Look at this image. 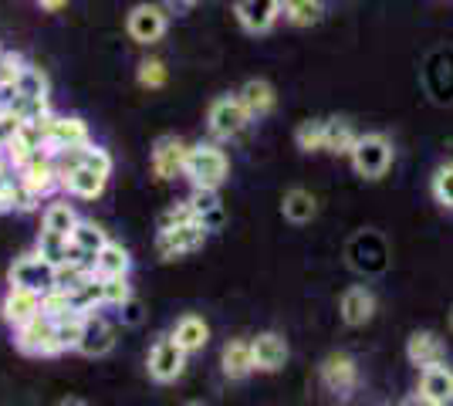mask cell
<instances>
[{
  "label": "cell",
  "mask_w": 453,
  "mask_h": 406,
  "mask_svg": "<svg viewBox=\"0 0 453 406\" xmlns=\"http://www.w3.org/2000/svg\"><path fill=\"white\" fill-rule=\"evenodd\" d=\"M55 166L58 180H61V194L75 196V200H98L112 176V156L95 142H85V146L58 153Z\"/></svg>",
  "instance_id": "6da1fadb"
},
{
  "label": "cell",
  "mask_w": 453,
  "mask_h": 406,
  "mask_svg": "<svg viewBox=\"0 0 453 406\" xmlns=\"http://www.w3.org/2000/svg\"><path fill=\"white\" fill-rule=\"evenodd\" d=\"M230 176V159L220 149V142H193L187 153V166H183V180H189V187L200 190H220Z\"/></svg>",
  "instance_id": "7a4b0ae2"
},
{
  "label": "cell",
  "mask_w": 453,
  "mask_h": 406,
  "mask_svg": "<svg viewBox=\"0 0 453 406\" xmlns=\"http://www.w3.org/2000/svg\"><path fill=\"white\" fill-rule=\"evenodd\" d=\"M14 349H18L20 356H31V359H55V356H61L55 315L38 311L31 322L18 326L14 329Z\"/></svg>",
  "instance_id": "3957f363"
},
{
  "label": "cell",
  "mask_w": 453,
  "mask_h": 406,
  "mask_svg": "<svg viewBox=\"0 0 453 406\" xmlns=\"http://www.w3.org/2000/svg\"><path fill=\"white\" fill-rule=\"evenodd\" d=\"M44 129V153H65V149H75L92 142V129L81 116H58V112H44L41 119H31Z\"/></svg>",
  "instance_id": "277c9868"
},
{
  "label": "cell",
  "mask_w": 453,
  "mask_h": 406,
  "mask_svg": "<svg viewBox=\"0 0 453 406\" xmlns=\"http://www.w3.org/2000/svg\"><path fill=\"white\" fill-rule=\"evenodd\" d=\"M170 18H173V11L166 4H159V0H142V4H135L133 11L126 14V34H129L135 44L150 48V44L166 38Z\"/></svg>",
  "instance_id": "5b68a950"
},
{
  "label": "cell",
  "mask_w": 453,
  "mask_h": 406,
  "mask_svg": "<svg viewBox=\"0 0 453 406\" xmlns=\"http://www.w3.org/2000/svg\"><path fill=\"white\" fill-rule=\"evenodd\" d=\"M250 122H254V119H250V112L244 109V102H241L237 92L217 96L207 105V129L217 142H230V139H237Z\"/></svg>",
  "instance_id": "8992f818"
},
{
  "label": "cell",
  "mask_w": 453,
  "mask_h": 406,
  "mask_svg": "<svg viewBox=\"0 0 453 406\" xmlns=\"http://www.w3.org/2000/svg\"><path fill=\"white\" fill-rule=\"evenodd\" d=\"M349 159H352V170L362 180H382V176L389 173L393 159H396V149H393V142L382 133H365L359 135V142L349 153Z\"/></svg>",
  "instance_id": "52a82bcc"
},
{
  "label": "cell",
  "mask_w": 453,
  "mask_h": 406,
  "mask_svg": "<svg viewBox=\"0 0 453 406\" xmlns=\"http://www.w3.org/2000/svg\"><path fill=\"white\" fill-rule=\"evenodd\" d=\"M187 359L189 352L173 335H159L150 349V359H146V372H150L152 383H159V387H170L176 383L183 372H187Z\"/></svg>",
  "instance_id": "ba28073f"
},
{
  "label": "cell",
  "mask_w": 453,
  "mask_h": 406,
  "mask_svg": "<svg viewBox=\"0 0 453 406\" xmlns=\"http://www.w3.org/2000/svg\"><path fill=\"white\" fill-rule=\"evenodd\" d=\"M207 237L210 227L203 220H187L170 231H156V254H159V261H180L187 254L200 251L207 244Z\"/></svg>",
  "instance_id": "9c48e42d"
},
{
  "label": "cell",
  "mask_w": 453,
  "mask_h": 406,
  "mask_svg": "<svg viewBox=\"0 0 453 406\" xmlns=\"http://www.w3.org/2000/svg\"><path fill=\"white\" fill-rule=\"evenodd\" d=\"M187 153L189 142L180 139V135H159L150 149V170L156 180L163 183H173L183 176V166H187Z\"/></svg>",
  "instance_id": "30bf717a"
},
{
  "label": "cell",
  "mask_w": 453,
  "mask_h": 406,
  "mask_svg": "<svg viewBox=\"0 0 453 406\" xmlns=\"http://www.w3.org/2000/svg\"><path fill=\"white\" fill-rule=\"evenodd\" d=\"M319 376H321V387L328 389L332 396H342V400H349L359 389V363L349 352L325 356L319 366Z\"/></svg>",
  "instance_id": "8fae6325"
},
{
  "label": "cell",
  "mask_w": 453,
  "mask_h": 406,
  "mask_svg": "<svg viewBox=\"0 0 453 406\" xmlns=\"http://www.w3.org/2000/svg\"><path fill=\"white\" fill-rule=\"evenodd\" d=\"M55 264L48 257H41L38 251L20 254L18 261L7 271V285H18V288H31V291H44L55 288Z\"/></svg>",
  "instance_id": "7c38bea8"
},
{
  "label": "cell",
  "mask_w": 453,
  "mask_h": 406,
  "mask_svg": "<svg viewBox=\"0 0 453 406\" xmlns=\"http://www.w3.org/2000/svg\"><path fill=\"white\" fill-rule=\"evenodd\" d=\"M284 0H234V18L247 34H267L281 20Z\"/></svg>",
  "instance_id": "4fadbf2b"
},
{
  "label": "cell",
  "mask_w": 453,
  "mask_h": 406,
  "mask_svg": "<svg viewBox=\"0 0 453 406\" xmlns=\"http://www.w3.org/2000/svg\"><path fill=\"white\" fill-rule=\"evenodd\" d=\"M250 352H254V372H281L288 366V339L278 332H261L250 339Z\"/></svg>",
  "instance_id": "5bb4252c"
},
{
  "label": "cell",
  "mask_w": 453,
  "mask_h": 406,
  "mask_svg": "<svg viewBox=\"0 0 453 406\" xmlns=\"http://www.w3.org/2000/svg\"><path fill=\"white\" fill-rule=\"evenodd\" d=\"M41 302H44V295H41V291L11 285V288H7V295H4V302H0V318H4L11 329H18V326L31 322V318L38 315Z\"/></svg>",
  "instance_id": "9a60e30c"
},
{
  "label": "cell",
  "mask_w": 453,
  "mask_h": 406,
  "mask_svg": "<svg viewBox=\"0 0 453 406\" xmlns=\"http://www.w3.org/2000/svg\"><path fill=\"white\" fill-rule=\"evenodd\" d=\"M18 180L31 190L35 196H51L55 190H61V180H58V166L51 153H38L24 170L18 173Z\"/></svg>",
  "instance_id": "2e32d148"
},
{
  "label": "cell",
  "mask_w": 453,
  "mask_h": 406,
  "mask_svg": "<svg viewBox=\"0 0 453 406\" xmlns=\"http://www.w3.org/2000/svg\"><path fill=\"white\" fill-rule=\"evenodd\" d=\"M339 315H342V322L352 326V329H359V326H365V322H372V315H376V295L365 288V285L345 288L339 298Z\"/></svg>",
  "instance_id": "e0dca14e"
},
{
  "label": "cell",
  "mask_w": 453,
  "mask_h": 406,
  "mask_svg": "<svg viewBox=\"0 0 453 406\" xmlns=\"http://www.w3.org/2000/svg\"><path fill=\"white\" fill-rule=\"evenodd\" d=\"M406 359H410V366L416 369H426V366H436V363H447V346H443V339L430 329H416L410 339H406Z\"/></svg>",
  "instance_id": "ac0fdd59"
},
{
  "label": "cell",
  "mask_w": 453,
  "mask_h": 406,
  "mask_svg": "<svg viewBox=\"0 0 453 406\" xmlns=\"http://www.w3.org/2000/svg\"><path fill=\"white\" fill-rule=\"evenodd\" d=\"M119 332H115V326L105 318V315H98V311H92L88 315V326H85V339H81V346H78V352L85 356V359H102V356H109L115 349V339Z\"/></svg>",
  "instance_id": "d6986e66"
},
{
  "label": "cell",
  "mask_w": 453,
  "mask_h": 406,
  "mask_svg": "<svg viewBox=\"0 0 453 406\" xmlns=\"http://www.w3.org/2000/svg\"><path fill=\"white\" fill-rule=\"evenodd\" d=\"M72 257H78V261H85V264H95V257H98V251L112 241L109 234H105V227H98L95 220H78V227L72 231Z\"/></svg>",
  "instance_id": "ffe728a7"
},
{
  "label": "cell",
  "mask_w": 453,
  "mask_h": 406,
  "mask_svg": "<svg viewBox=\"0 0 453 406\" xmlns=\"http://www.w3.org/2000/svg\"><path fill=\"white\" fill-rule=\"evenodd\" d=\"M237 96H241L244 109L250 112V119L271 116V112H274V105H278V92H274V85H271L267 78H247Z\"/></svg>",
  "instance_id": "44dd1931"
},
{
  "label": "cell",
  "mask_w": 453,
  "mask_h": 406,
  "mask_svg": "<svg viewBox=\"0 0 453 406\" xmlns=\"http://www.w3.org/2000/svg\"><path fill=\"white\" fill-rule=\"evenodd\" d=\"M220 372L226 379L241 383L254 372V352H250V339H230L224 349H220Z\"/></svg>",
  "instance_id": "7402d4cb"
},
{
  "label": "cell",
  "mask_w": 453,
  "mask_h": 406,
  "mask_svg": "<svg viewBox=\"0 0 453 406\" xmlns=\"http://www.w3.org/2000/svg\"><path fill=\"white\" fill-rule=\"evenodd\" d=\"M419 393L440 406H453V369L447 363L419 369Z\"/></svg>",
  "instance_id": "603a6c76"
},
{
  "label": "cell",
  "mask_w": 453,
  "mask_h": 406,
  "mask_svg": "<svg viewBox=\"0 0 453 406\" xmlns=\"http://www.w3.org/2000/svg\"><path fill=\"white\" fill-rule=\"evenodd\" d=\"M173 339L180 342V346L187 349L189 356H196V352H203L210 342V326L203 322V315H196V311H187V315H180L176 318V326L170 332Z\"/></svg>",
  "instance_id": "cb8c5ba5"
},
{
  "label": "cell",
  "mask_w": 453,
  "mask_h": 406,
  "mask_svg": "<svg viewBox=\"0 0 453 406\" xmlns=\"http://www.w3.org/2000/svg\"><path fill=\"white\" fill-rule=\"evenodd\" d=\"M95 274H102V278H129V271H133V254L129 248H122L119 241H109L98 257H95Z\"/></svg>",
  "instance_id": "d4e9b609"
},
{
  "label": "cell",
  "mask_w": 453,
  "mask_h": 406,
  "mask_svg": "<svg viewBox=\"0 0 453 406\" xmlns=\"http://www.w3.org/2000/svg\"><path fill=\"white\" fill-rule=\"evenodd\" d=\"M281 213L284 220H291V224H311L315 220V213H319V200L308 194V190H302V187H295V190H288V194L281 196Z\"/></svg>",
  "instance_id": "484cf974"
},
{
  "label": "cell",
  "mask_w": 453,
  "mask_h": 406,
  "mask_svg": "<svg viewBox=\"0 0 453 406\" xmlns=\"http://www.w3.org/2000/svg\"><path fill=\"white\" fill-rule=\"evenodd\" d=\"M85 326H88V311H65L58 318V346H61V356L65 352H78L81 339H85Z\"/></svg>",
  "instance_id": "4316f807"
},
{
  "label": "cell",
  "mask_w": 453,
  "mask_h": 406,
  "mask_svg": "<svg viewBox=\"0 0 453 406\" xmlns=\"http://www.w3.org/2000/svg\"><path fill=\"white\" fill-rule=\"evenodd\" d=\"M359 142V133L345 119H325V153L349 156Z\"/></svg>",
  "instance_id": "83f0119b"
},
{
  "label": "cell",
  "mask_w": 453,
  "mask_h": 406,
  "mask_svg": "<svg viewBox=\"0 0 453 406\" xmlns=\"http://www.w3.org/2000/svg\"><path fill=\"white\" fill-rule=\"evenodd\" d=\"M187 200L193 203L196 217L207 224L210 231H220V224H224V203H220L217 190H200V187H193V194H189Z\"/></svg>",
  "instance_id": "f1b7e54d"
},
{
  "label": "cell",
  "mask_w": 453,
  "mask_h": 406,
  "mask_svg": "<svg viewBox=\"0 0 453 406\" xmlns=\"http://www.w3.org/2000/svg\"><path fill=\"white\" fill-rule=\"evenodd\" d=\"M78 217L75 207L68 203V200H55V203H48L44 207V217H41V231H55V234H65V237H72V231L78 227Z\"/></svg>",
  "instance_id": "f546056e"
},
{
  "label": "cell",
  "mask_w": 453,
  "mask_h": 406,
  "mask_svg": "<svg viewBox=\"0 0 453 406\" xmlns=\"http://www.w3.org/2000/svg\"><path fill=\"white\" fill-rule=\"evenodd\" d=\"M325 14V0H284L281 4V18L291 27H311L319 24Z\"/></svg>",
  "instance_id": "4dcf8cb0"
},
{
  "label": "cell",
  "mask_w": 453,
  "mask_h": 406,
  "mask_svg": "<svg viewBox=\"0 0 453 406\" xmlns=\"http://www.w3.org/2000/svg\"><path fill=\"white\" fill-rule=\"evenodd\" d=\"M18 96L20 98H35V102H48V96H51V78L41 72L38 65H31L27 61V68H24V75L18 78Z\"/></svg>",
  "instance_id": "1f68e13d"
},
{
  "label": "cell",
  "mask_w": 453,
  "mask_h": 406,
  "mask_svg": "<svg viewBox=\"0 0 453 406\" xmlns=\"http://www.w3.org/2000/svg\"><path fill=\"white\" fill-rule=\"evenodd\" d=\"M35 251L41 257H48L51 264H65L68 257H72V241L65 237V234H55V231H41L38 234V244H35Z\"/></svg>",
  "instance_id": "d6a6232c"
},
{
  "label": "cell",
  "mask_w": 453,
  "mask_h": 406,
  "mask_svg": "<svg viewBox=\"0 0 453 406\" xmlns=\"http://www.w3.org/2000/svg\"><path fill=\"white\" fill-rule=\"evenodd\" d=\"M135 81H139V88H146V92L163 88V85L170 81V68H166V61L163 58H142L139 65H135Z\"/></svg>",
  "instance_id": "836d02e7"
},
{
  "label": "cell",
  "mask_w": 453,
  "mask_h": 406,
  "mask_svg": "<svg viewBox=\"0 0 453 406\" xmlns=\"http://www.w3.org/2000/svg\"><path fill=\"white\" fill-rule=\"evenodd\" d=\"M295 146L302 153H325V119H304L295 129Z\"/></svg>",
  "instance_id": "e575fe53"
},
{
  "label": "cell",
  "mask_w": 453,
  "mask_h": 406,
  "mask_svg": "<svg viewBox=\"0 0 453 406\" xmlns=\"http://www.w3.org/2000/svg\"><path fill=\"white\" fill-rule=\"evenodd\" d=\"M187 220H200V217H196L189 200H180V203H173V207H166V211L156 217V231H170V227H180Z\"/></svg>",
  "instance_id": "d590c367"
},
{
  "label": "cell",
  "mask_w": 453,
  "mask_h": 406,
  "mask_svg": "<svg viewBox=\"0 0 453 406\" xmlns=\"http://www.w3.org/2000/svg\"><path fill=\"white\" fill-rule=\"evenodd\" d=\"M430 190H434V200L440 203V207L453 211V163H447V166H440V170H436Z\"/></svg>",
  "instance_id": "8d00e7d4"
},
{
  "label": "cell",
  "mask_w": 453,
  "mask_h": 406,
  "mask_svg": "<svg viewBox=\"0 0 453 406\" xmlns=\"http://www.w3.org/2000/svg\"><path fill=\"white\" fill-rule=\"evenodd\" d=\"M27 68V58L20 51H0V85H18V78L24 75Z\"/></svg>",
  "instance_id": "74e56055"
},
{
  "label": "cell",
  "mask_w": 453,
  "mask_h": 406,
  "mask_svg": "<svg viewBox=\"0 0 453 406\" xmlns=\"http://www.w3.org/2000/svg\"><path fill=\"white\" fill-rule=\"evenodd\" d=\"M102 281H105V309H119L126 298L135 295L129 278H102Z\"/></svg>",
  "instance_id": "f35d334b"
},
{
  "label": "cell",
  "mask_w": 453,
  "mask_h": 406,
  "mask_svg": "<svg viewBox=\"0 0 453 406\" xmlns=\"http://www.w3.org/2000/svg\"><path fill=\"white\" fill-rule=\"evenodd\" d=\"M119 322H122V326H126V329H135V326H142V318H146V305H142V302H139V298H126V302H122V305H119Z\"/></svg>",
  "instance_id": "ab89813d"
},
{
  "label": "cell",
  "mask_w": 453,
  "mask_h": 406,
  "mask_svg": "<svg viewBox=\"0 0 453 406\" xmlns=\"http://www.w3.org/2000/svg\"><path fill=\"white\" fill-rule=\"evenodd\" d=\"M20 122H24V119H20L11 105H0V149H4V146H7V139L20 129Z\"/></svg>",
  "instance_id": "60d3db41"
},
{
  "label": "cell",
  "mask_w": 453,
  "mask_h": 406,
  "mask_svg": "<svg viewBox=\"0 0 453 406\" xmlns=\"http://www.w3.org/2000/svg\"><path fill=\"white\" fill-rule=\"evenodd\" d=\"M173 14H189L193 7H200V0H163Z\"/></svg>",
  "instance_id": "b9f144b4"
},
{
  "label": "cell",
  "mask_w": 453,
  "mask_h": 406,
  "mask_svg": "<svg viewBox=\"0 0 453 406\" xmlns=\"http://www.w3.org/2000/svg\"><path fill=\"white\" fill-rule=\"evenodd\" d=\"M18 176V170H14V163L7 159V153L0 149V183H7V180H14Z\"/></svg>",
  "instance_id": "7bdbcfd3"
},
{
  "label": "cell",
  "mask_w": 453,
  "mask_h": 406,
  "mask_svg": "<svg viewBox=\"0 0 453 406\" xmlns=\"http://www.w3.org/2000/svg\"><path fill=\"white\" fill-rule=\"evenodd\" d=\"M38 7L44 11V14H58V11L68 7V0H38Z\"/></svg>",
  "instance_id": "ee69618b"
},
{
  "label": "cell",
  "mask_w": 453,
  "mask_h": 406,
  "mask_svg": "<svg viewBox=\"0 0 453 406\" xmlns=\"http://www.w3.org/2000/svg\"><path fill=\"white\" fill-rule=\"evenodd\" d=\"M403 406H440V403H434L430 396H423V393L416 389L413 396H406V400H403Z\"/></svg>",
  "instance_id": "f6af8a7d"
},
{
  "label": "cell",
  "mask_w": 453,
  "mask_h": 406,
  "mask_svg": "<svg viewBox=\"0 0 453 406\" xmlns=\"http://www.w3.org/2000/svg\"><path fill=\"white\" fill-rule=\"evenodd\" d=\"M58 406H92V403L81 400V396H65V400H58Z\"/></svg>",
  "instance_id": "bcb514c9"
},
{
  "label": "cell",
  "mask_w": 453,
  "mask_h": 406,
  "mask_svg": "<svg viewBox=\"0 0 453 406\" xmlns=\"http://www.w3.org/2000/svg\"><path fill=\"white\" fill-rule=\"evenodd\" d=\"M183 406H207V403H203V400H187Z\"/></svg>",
  "instance_id": "7dc6e473"
},
{
  "label": "cell",
  "mask_w": 453,
  "mask_h": 406,
  "mask_svg": "<svg viewBox=\"0 0 453 406\" xmlns=\"http://www.w3.org/2000/svg\"><path fill=\"white\" fill-rule=\"evenodd\" d=\"M450 329H453V309H450Z\"/></svg>",
  "instance_id": "c3c4849f"
},
{
  "label": "cell",
  "mask_w": 453,
  "mask_h": 406,
  "mask_svg": "<svg viewBox=\"0 0 453 406\" xmlns=\"http://www.w3.org/2000/svg\"><path fill=\"white\" fill-rule=\"evenodd\" d=\"M0 213H7V211H4V203H0Z\"/></svg>",
  "instance_id": "681fc988"
}]
</instances>
